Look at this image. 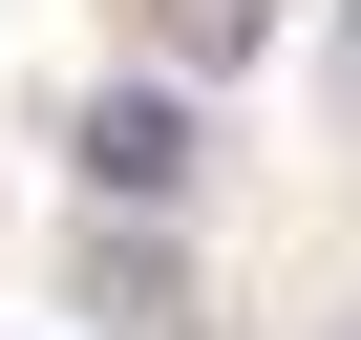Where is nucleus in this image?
I'll return each mask as SVG.
<instances>
[{
	"mask_svg": "<svg viewBox=\"0 0 361 340\" xmlns=\"http://www.w3.org/2000/svg\"><path fill=\"white\" fill-rule=\"evenodd\" d=\"M64 149H85V192H149L170 213V192H192V85H85Z\"/></svg>",
	"mask_w": 361,
	"mask_h": 340,
	"instance_id": "nucleus-1",
	"label": "nucleus"
},
{
	"mask_svg": "<svg viewBox=\"0 0 361 340\" xmlns=\"http://www.w3.org/2000/svg\"><path fill=\"white\" fill-rule=\"evenodd\" d=\"M85 319H128V340L192 319V298H170V234H106V255H85Z\"/></svg>",
	"mask_w": 361,
	"mask_h": 340,
	"instance_id": "nucleus-2",
	"label": "nucleus"
},
{
	"mask_svg": "<svg viewBox=\"0 0 361 340\" xmlns=\"http://www.w3.org/2000/svg\"><path fill=\"white\" fill-rule=\"evenodd\" d=\"M149 43L213 85V64H255V43H276V0H149Z\"/></svg>",
	"mask_w": 361,
	"mask_h": 340,
	"instance_id": "nucleus-3",
	"label": "nucleus"
},
{
	"mask_svg": "<svg viewBox=\"0 0 361 340\" xmlns=\"http://www.w3.org/2000/svg\"><path fill=\"white\" fill-rule=\"evenodd\" d=\"M319 85H340V128H361V0H340V43H319Z\"/></svg>",
	"mask_w": 361,
	"mask_h": 340,
	"instance_id": "nucleus-4",
	"label": "nucleus"
}]
</instances>
